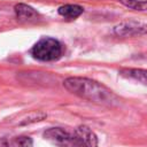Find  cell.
<instances>
[{"label":"cell","instance_id":"6da1fadb","mask_svg":"<svg viewBox=\"0 0 147 147\" xmlns=\"http://www.w3.org/2000/svg\"><path fill=\"white\" fill-rule=\"evenodd\" d=\"M63 86L72 94L98 105L115 107L119 103V98L111 90L86 77H68Z\"/></svg>","mask_w":147,"mask_h":147},{"label":"cell","instance_id":"7a4b0ae2","mask_svg":"<svg viewBox=\"0 0 147 147\" xmlns=\"http://www.w3.org/2000/svg\"><path fill=\"white\" fill-rule=\"evenodd\" d=\"M62 53H63L62 44L57 39L51 37L40 38L31 49L32 57L42 62L56 61L61 57Z\"/></svg>","mask_w":147,"mask_h":147},{"label":"cell","instance_id":"3957f363","mask_svg":"<svg viewBox=\"0 0 147 147\" xmlns=\"http://www.w3.org/2000/svg\"><path fill=\"white\" fill-rule=\"evenodd\" d=\"M44 138L57 147H79L77 133L70 132L62 127H51L44 132Z\"/></svg>","mask_w":147,"mask_h":147},{"label":"cell","instance_id":"277c9868","mask_svg":"<svg viewBox=\"0 0 147 147\" xmlns=\"http://www.w3.org/2000/svg\"><path fill=\"white\" fill-rule=\"evenodd\" d=\"M114 33L121 38L142 36L147 33V25L141 22L124 21L114 28Z\"/></svg>","mask_w":147,"mask_h":147},{"label":"cell","instance_id":"5b68a950","mask_svg":"<svg viewBox=\"0 0 147 147\" xmlns=\"http://www.w3.org/2000/svg\"><path fill=\"white\" fill-rule=\"evenodd\" d=\"M75 132L79 138V147H98V138L90 127L80 125L75 129Z\"/></svg>","mask_w":147,"mask_h":147},{"label":"cell","instance_id":"8992f818","mask_svg":"<svg viewBox=\"0 0 147 147\" xmlns=\"http://www.w3.org/2000/svg\"><path fill=\"white\" fill-rule=\"evenodd\" d=\"M15 9V14H16V17L20 20V21H23V22H30V21H34L38 18L39 14L38 11L32 8L31 6L29 5H25V3H18L14 7Z\"/></svg>","mask_w":147,"mask_h":147},{"label":"cell","instance_id":"52a82bcc","mask_svg":"<svg viewBox=\"0 0 147 147\" xmlns=\"http://www.w3.org/2000/svg\"><path fill=\"white\" fill-rule=\"evenodd\" d=\"M121 76L137 80L144 85H147V70L145 69H137V68H126L119 71Z\"/></svg>","mask_w":147,"mask_h":147},{"label":"cell","instance_id":"ba28073f","mask_svg":"<svg viewBox=\"0 0 147 147\" xmlns=\"http://www.w3.org/2000/svg\"><path fill=\"white\" fill-rule=\"evenodd\" d=\"M83 11H84V8L82 6L71 5V3L63 5V6L59 7V9H57V13L62 17H64L67 20H75V18H77L78 16H80L83 14Z\"/></svg>","mask_w":147,"mask_h":147},{"label":"cell","instance_id":"9c48e42d","mask_svg":"<svg viewBox=\"0 0 147 147\" xmlns=\"http://www.w3.org/2000/svg\"><path fill=\"white\" fill-rule=\"evenodd\" d=\"M125 7L134 10H147V0H118Z\"/></svg>","mask_w":147,"mask_h":147},{"label":"cell","instance_id":"30bf717a","mask_svg":"<svg viewBox=\"0 0 147 147\" xmlns=\"http://www.w3.org/2000/svg\"><path fill=\"white\" fill-rule=\"evenodd\" d=\"M9 147H33V141L30 137L21 136L15 138L10 144Z\"/></svg>","mask_w":147,"mask_h":147},{"label":"cell","instance_id":"8fae6325","mask_svg":"<svg viewBox=\"0 0 147 147\" xmlns=\"http://www.w3.org/2000/svg\"><path fill=\"white\" fill-rule=\"evenodd\" d=\"M45 117H46V114H44V113H40V111H38V113H31V114L28 115V117H26L25 119H23L20 124H21V125L30 124V123H33V122L41 121V119H44Z\"/></svg>","mask_w":147,"mask_h":147},{"label":"cell","instance_id":"7c38bea8","mask_svg":"<svg viewBox=\"0 0 147 147\" xmlns=\"http://www.w3.org/2000/svg\"><path fill=\"white\" fill-rule=\"evenodd\" d=\"M0 147H9L8 140L6 138H0Z\"/></svg>","mask_w":147,"mask_h":147}]
</instances>
